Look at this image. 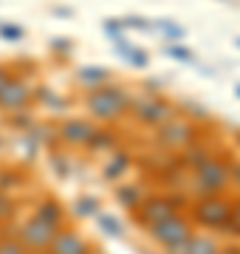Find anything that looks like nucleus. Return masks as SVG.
<instances>
[{
    "mask_svg": "<svg viewBox=\"0 0 240 254\" xmlns=\"http://www.w3.org/2000/svg\"><path fill=\"white\" fill-rule=\"evenodd\" d=\"M88 108L96 119H105V122H113V119H119L124 110L130 108L127 96L119 91V88H111V85H105V88H96V91L88 96Z\"/></svg>",
    "mask_w": 240,
    "mask_h": 254,
    "instance_id": "f257e3e1",
    "label": "nucleus"
},
{
    "mask_svg": "<svg viewBox=\"0 0 240 254\" xmlns=\"http://www.w3.org/2000/svg\"><path fill=\"white\" fill-rule=\"evenodd\" d=\"M57 232H60V229H57L54 223H48V220H43L37 215V218H31L26 226H23V232H20V243L26 246L28 252H43V249L51 246V240H54Z\"/></svg>",
    "mask_w": 240,
    "mask_h": 254,
    "instance_id": "f03ea898",
    "label": "nucleus"
},
{
    "mask_svg": "<svg viewBox=\"0 0 240 254\" xmlns=\"http://www.w3.org/2000/svg\"><path fill=\"white\" fill-rule=\"evenodd\" d=\"M153 237H158V243H164V246H176V243H184V240L192 237V226L184 218L170 215V218L153 223Z\"/></svg>",
    "mask_w": 240,
    "mask_h": 254,
    "instance_id": "7ed1b4c3",
    "label": "nucleus"
},
{
    "mask_svg": "<svg viewBox=\"0 0 240 254\" xmlns=\"http://www.w3.org/2000/svg\"><path fill=\"white\" fill-rule=\"evenodd\" d=\"M31 102V85L23 76H9L0 85V108L3 110H20Z\"/></svg>",
    "mask_w": 240,
    "mask_h": 254,
    "instance_id": "20e7f679",
    "label": "nucleus"
},
{
    "mask_svg": "<svg viewBox=\"0 0 240 254\" xmlns=\"http://www.w3.org/2000/svg\"><path fill=\"white\" fill-rule=\"evenodd\" d=\"M229 203H223L221 198H206L198 203V220L206 226H223V223H229Z\"/></svg>",
    "mask_w": 240,
    "mask_h": 254,
    "instance_id": "39448f33",
    "label": "nucleus"
},
{
    "mask_svg": "<svg viewBox=\"0 0 240 254\" xmlns=\"http://www.w3.org/2000/svg\"><path fill=\"white\" fill-rule=\"evenodd\" d=\"M226 167L218 161H209L203 164L201 170H198V187H201L206 195H215V192H221L223 187H226Z\"/></svg>",
    "mask_w": 240,
    "mask_h": 254,
    "instance_id": "423d86ee",
    "label": "nucleus"
},
{
    "mask_svg": "<svg viewBox=\"0 0 240 254\" xmlns=\"http://www.w3.org/2000/svg\"><path fill=\"white\" fill-rule=\"evenodd\" d=\"M48 249L51 254H91L88 240H82L76 232H57Z\"/></svg>",
    "mask_w": 240,
    "mask_h": 254,
    "instance_id": "0eeeda50",
    "label": "nucleus"
},
{
    "mask_svg": "<svg viewBox=\"0 0 240 254\" xmlns=\"http://www.w3.org/2000/svg\"><path fill=\"white\" fill-rule=\"evenodd\" d=\"M141 215H144V220H150V223H158V220L176 215V203H173L170 198H153V200L144 203Z\"/></svg>",
    "mask_w": 240,
    "mask_h": 254,
    "instance_id": "6e6552de",
    "label": "nucleus"
},
{
    "mask_svg": "<svg viewBox=\"0 0 240 254\" xmlns=\"http://www.w3.org/2000/svg\"><path fill=\"white\" fill-rule=\"evenodd\" d=\"M62 136L65 141H74V144H88L93 138V127L88 122H68L62 127Z\"/></svg>",
    "mask_w": 240,
    "mask_h": 254,
    "instance_id": "1a4fd4ad",
    "label": "nucleus"
},
{
    "mask_svg": "<svg viewBox=\"0 0 240 254\" xmlns=\"http://www.w3.org/2000/svg\"><path fill=\"white\" fill-rule=\"evenodd\" d=\"M139 116L144 122H164L170 116V108L164 102H147V105H139Z\"/></svg>",
    "mask_w": 240,
    "mask_h": 254,
    "instance_id": "9d476101",
    "label": "nucleus"
},
{
    "mask_svg": "<svg viewBox=\"0 0 240 254\" xmlns=\"http://www.w3.org/2000/svg\"><path fill=\"white\" fill-rule=\"evenodd\" d=\"M79 79H82L85 85H91V88H105L108 71H102V68H82V71H79Z\"/></svg>",
    "mask_w": 240,
    "mask_h": 254,
    "instance_id": "9b49d317",
    "label": "nucleus"
},
{
    "mask_svg": "<svg viewBox=\"0 0 240 254\" xmlns=\"http://www.w3.org/2000/svg\"><path fill=\"white\" fill-rule=\"evenodd\" d=\"M189 254H218V243L212 237H189Z\"/></svg>",
    "mask_w": 240,
    "mask_h": 254,
    "instance_id": "f8f14e48",
    "label": "nucleus"
},
{
    "mask_svg": "<svg viewBox=\"0 0 240 254\" xmlns=\"http://www.w3.org/2000/svg\"><path fill=\"white\" fill-rule=\"evenodd\" d=\"M43 220H48V223H54V226H60V218H62V209H60V203H54V200H46L43 206H40L37 212Z\"/></svg>",
    "mask_w": 240,
    "mask_h": 254,
    "instance_id": "ddd939ff",
    "label": "nucleus"
},
{
    "mask_svg": "<svg viewBox=\"0 0 240 254\" xmlns=\"http://www.w3.org/2000/svg\"><path fill=\"white\" fill-rule=\"evenodd\" d=\"M119 51H121V54H127V57H130L127 63H136V65H139V68H144V65H147V54H144V51H139V48L119 46Z\"/></svg>",
    "mask_w": 240,
    "mask_h": 254,
    "instance_id": "4468645a",
    "label": "nucleus"
},
{
    "mask_svg": "<svg viewBox=\"0 0 240 254\" xmlns=\"http://www.w3.org/2000/svg\"><path fill=\"white\" fill-rule=\"evenodd\" d=\"M0 254H28V249L20 240H0Z\"/></svg>",
    "mask_w": 240,
    "mask_h": 254,
    "instance_id": "2eb2a0df",
    "label": "nucleus"
},
{
    "mask_svg": "<svg viewBox=\"0 0 240 254\" xmlns=\"http://www.w3.org/2000/svg\"><path fill=\"white\" fill-rule=\"evenodd\" d=\"M0 34L6 37V40H20L23 37V28L20 26H0Z\"/></svg>",
    "mask_w": 240,
    "mask_h": 254,
    "instance_id": "dca6fc26",
    "label": "nucleus"
},
{
    "mask_svg": "<svg viewBox=\"0 0 240 254\" xmlns=\"http://www.w3.org/2000/svg\"><path fill=\"white\" fill-rule=\"evenodd\" d=\"M170 54H173V57H181L184 63H189V60H192V54H189V51H184V48H170Z\"/></svg>",
    "mask_w": 240,
    "mask_h": 254,
    "instance_id": "f3484780",
    "label": "nucleus"
},
{
    "mask_svg": "<svg viewBox=\"0 0 240 254\" xmlns=\"http://www.w3.org/2000/svg\"><path fill=\"white\" fill-rule=\"evenodd\" d=\"M102 226L108 229V232H113V235H121V229L113 223V220H108V218H102Z\"/></svg>",
    "mask_w": 240,
    "mask_h": 254,
    "instance_id": "a211bd4d",
    "label": "nucleus"
},
{
    "mask_svg": "<svg viewBox=\"0 0 240 254\" xmlns=\"http://www.w3.org/2000/svg\"><path fill=\"white\" fill-rule=\"evenodd\" d=\"M9 79V71H6V68H3V65H0V85H3V82Z\"/></svg>",
    "mask_w": 240,
    "mask_h": 254,
    "instance_id": "6ab92c4d",
    "label": "nucleus"
},
{
    "mask_svg": "<svg viewBox=\"0 0 240 254\" xmlns=\"http://www.w3.org/2000/svg\"><path fill=\"white\" fill-rule=\"evenodd\" d=\"M37 254H43V252H37ZM48 254H51V252H48Z\"/></svg>",
    "mask_w": 240,
    "mask_h": 254,
    "instance_id": "aec40b11",
    "label": "nucleus"
},
{
    "mask_svg": "<svg viewBox=\"0 0 240 254\" xmlns=\"http://www.w3.org/2000/svg\"><path fill=\"white\" fill-rule=\"evenodd\" d=\"M238 93H240V88H238Z\"/></svg>",
    "mask_w": 240,
    "mask_h": 254,
    "instance_id": "412c9836",
    "label": "nucleus"
}]
</instances>
